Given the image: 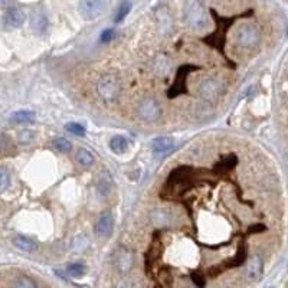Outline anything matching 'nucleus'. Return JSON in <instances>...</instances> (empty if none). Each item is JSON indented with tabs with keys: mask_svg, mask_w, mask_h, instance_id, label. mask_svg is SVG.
I'll use <instances>...</instances> for the list:
<instances>
[{
	"mask_svg": "<svg viewBox=\"0 0 288 288\" xmlns=\"http://www.w3.org/2000/svg\"><path fill=\"white\" fill-rule=\"evenodd\" d=\"M252 10H249L248 13H243V15H239V16H234V18H222L216 13L215 10H212V15L213 18L216 19V30L210 36H207L203 39V42H206L209 45H212L213 48H216L218 51H221L224 54V48H225L226 42V30L231 27V25L234 23V20H236L238 18H243V16H251Z\"/></svg>",
	"mask_w": 288,
	"mask_h": 288,
	"instance_id": "obj_1",
	"label": "nucleus"
},
{
	"mask_svg": "<svg viewBox=\"0 0 288 288\" xmlns=\"http://www.w3.org/2000/svg\"><path fill=\"white\" fill-rule=\"evenodd\" d=\"M185 20L192 29L203 30L209 23L206 6L200 0H188L185 6Z\"/></svg>",
	"mask_w": 288,
	"mask_h": 288,
	"instance_id": "obj_2",
	"label": "nucleus"
},
{
	"mask_svg": "<svg viewBox=\"0 0 288 288\" xmlns=\"http://www.w3.org/2000/svg\"><path fill=\"white\" fill-rule=\"evenodd\" d=\"M97 90H98L99 97H101V99L104 102L113 104V102L117 101L120 91H121V85H120V81H118V78L116 75L108 74V75H104L99 80Z\"/></svg>",
	"mask_w": 288,
	"mask_h": 288,
	"instance_id": "obj_3",
	"label": "nucleus"
},
{
	"mask_svg": "<svg viewBox=\"0 0 288 288\" xmlns=\"http://www.w3.org/2000/svg\"><path fill=\"white\" fill-rule=\"evenodd\" d=\"M236 44L241 48H255L261 41V33L254 25H242L236 30Z\"/></svg>",
	"mask_w": 288,
	"mask_h": 288,
	"instance_id": "obj_4",
	"label": "nucleus"
},
{
	"mask_svg": "<svg viewBox=\"0 0 288 288\" xmlns=\"http://www.w3.org/2000/svg\"><path fill=\"white\" fill-rule=\"evenodd\" d=\"M199 69V66H195V65H182L179 68V71L176 74V80L173 82V85L170 87V90L167 91V97L169 98H174L177 95H182V94H188V88H186V80L189 77V74L192 71H196Z\"/></svg>",
	"mask_w": 288,
	"mask_h": 288,
	"instance_id": "obj_5",
	"label": "nucleus"
},
{
	"mask_svg": "<svg viewBox=\"0 0 288 288\" xmlns=\"http://www.w3.org/2000/svg\"><path fill=\"white\" fill-rule=\"evenodd\" d=\"M107 9V0H81L78 12L85 20L98 19Z\"/></svg>",
	"mask_w": 288,
	"mask_h": 288,
	"instance_id": "obj_6",
	"label": "nucleus"
},
{
	"mask_svg": "<svg viewBox=\"0 0 288 288\" xmlns=\"http://www.w3.org/2000/svg\"><path fill=\"white\" fill-rule=\"evenodd\" d=\"M137 114L146 123H154L162 116V108L156 99L146 98L140 102L137 108Z\"/></svg>",
	"mask_w": 288,
	"mask_h": 288,
	"instance_id": "obj_7",
	"label": "nucleus"
},
{
	"mask_svg": "<svg viewBox=\"0 0 288 288\" xmlns=\"http://www.w3.org/2000/svg\"><path fill=\"white\" fill-rule=\"evenodd\" d=\"M245 260H246V246H245V243H241L234 258L232 260H226L221 265H215V267L209 268V275L210 277H216L218 274H222L225 270L234 268V267H239V265H242L243 262H245Z\"/></svg>",
	"mask_w": 288,
	"mask_h": 288,
	"instance_id": "obj_8",
	"label": "nucleus"
},
{
	"mask_svg": "<svg viewBox=\"0 0 288 288\" xmlns=\"http://www.w3.org/2000/svg\"><path fill=\"white\" fill-rule=\"evenodd\" d=\"M198 91L205 99H215L224 92V84L216 78H206L200 82Z\"/></svg>",
	"mask_w": 288,
	"mask_h": 288,
	"instance_id": "obj_9",
	"label": "nucleus"
},
{
	"mask_svg": "<svg viewBox=\"0 0 288 288\" xmlns=\"http://www.w3.org/2000/svg\"><path fill=\"white\" fill-rule=\"evenodd\" d=\"M114 229V218L110 210H104L95 224V234L98 236H110Z\"/></svg>",
	"mask_w": 288,
	"mask_h": 288,
	"instance_id": "obj_10",
	"label": "nucleus"
},
{
	"mask_svg": "<svg viewBox=\"0 0 288 288\" xmlns=\"http://www.w3.org/2000/svg\"><path fill=\"white\" fill-rule=\"evenodd\" d=\"M25 20H26V15L19 8H12L5 15V25L9 29H18L25 23Z\"/></svg>",
	"mask_w": 288,
	"mask_h": 288,
	"instance_id": "obj_11",
	"label": "nucleus"
},
{
	"mask_svg": "<svg viewBox=\"0 0 288 288\" xmlns=\"http://www.w3.org/2000/svg\"><path fill=\"white\" fill-rule=\"evenodd\" d=\"M30 27L38 35H44L48 29V19L41 10H33L30 16Z\"/></svg>",
	"mask_w": 288,
	"mask_h": 288,
	"instance_id": "obj_12",
	"label": "nucleus"
},
{
	"mask_svg": "<svg viewBox=\"0 0 288 288\" xmlns=\"http://www.w3.org/2000/svg\"><path fill=\"white\" fill-rule=\"evenodd\" d=\"M133 265V257L130 251H127L126 248H120L116 254V267L120 272H127L130 271Z\"/></svg>",
	"mask_w": 288,
	"mask_h": 288,
	"instance_id": "obj_13",
	"label": "nucleus"
},
{
	"mask_svg": "<svg viewBox=\"0 0 288 288\" xmlns=\"http://www.w3.org/2000/svg\"><path fill=\"white\" fill-rule=\"evenodd\" d=\"M174 146V140L171 137H157L152 143V149L156 154H166L170 152Z\"/></svg>",
	"mask_w": 288,
	"mask_h": 288,
	"instance_id": "obj_14",
	"label": "nucleus"
},
{
	"mask_svg": "<svg viewBox=\"0 0 288 288\" xmlns=\"http://www.w3.org/2000/svg\"><path fill=\"white\" fill-rule=\"evenodd\" d=\"M264 271V262H262L261 257L254 255L251 258V261L248 264V277L251 279H260Z\"/></svg>",
	"mask_w": 288,
	"mask_h": 288,
	"instance_id": "obj_15",
	"label": "nucleus"
},
{
	"mask_svg": "<svg viewBox=\"0 0 288 288\" xmlns=\"http://www.w3.org/2000/svg\"><path fill=\"white\" fill-rule=\"evenodd\" d=\"M114 188V183H113V177L108 174V173H102L98 182V193L101 196H108L111 193V190Z\"/></svg>",
	"mask_w": 288,
	"mask_h": 288,
	"instance_id": "obj_16",
	"label": "nucleus"
},
{
	"mask_svg": "<svg viewBox=\"0 0 288 288\" xmlns=\"http://www.w3.org/2000/svg\"><path fill=\"white\" fill-rule=\"evenodd\" d=\"M236 164H238V157L235 154H231V156H228L224 160H221V162L216 164L215 170L218 173H221V174H225L229 170H232Z\"/></svg>",
	"mask_w": 288,
	"mask_h": 288,
	"instance_id": "obj_17",
	"label": "nucleus"
},
{
	"mask_svg": "<svg viewBox=\"0 0 288 288\" xmlns=\"http://www.w3.org/2000/svg\"><path fill=\"white\" fill-rule=\"evenodd\" d=\"M13 245L23 252H33L36 249V243L27 236H16L13 239Z\"/></svg>",
	"mask_w": 288,
	"mask_h": 288,
	"instance_id": "obj_18",
	"label": "nucleus"
},
{
	"mask_svg": "<svg viewBox=\"0 0 288 288\" xmlns=\"http://www.w3.org/2000/svg\"><path fill=\"white\" fill-rule=\"evenodd\" d=\"M127 147H128L127 138L126 137H123V135H116V137H113L111 141H110V149L117 154L124 153L127 150Z\"/></svg>",
	"mask_w": 288,
	"mask_h": 288,
	"instance_id": "obj_19",
	"label": "nucleus"
},
{
	"mask_svg": "<svg viewBox=\"0 0 288 288\" xmlns=\"http://www.w3.org/2000/svg\"><path fill=\"white\" fill-rule=\"evenodd\" d=\"M35 120V113L30 110H19L12 114V121L15 123H30Z\"/></svg>",
	"mask_w": 288,
	"mask_h": 288,
	"instance_id": "obj_20",
	"label": "nucleus"
},
{
	"mask_svg": "<svg viewBox=\"0 0 288 288\" xmlns=\"http://www.w3.org/2000/svg\"><path fill=\"white\" fill-rule=\"evenodd\" d=\"M77 162L84 167H90L94 164V156L87 150V149H80L77 152Z\"/></svg>",
	"mask_w": 288,
	"mask_h": 288,
	"instance_id": "obj_21",
	"label": "nucleus"
},
{
	"mask_svg": "<svg viewBox=\"0 0 288 288\" xmlns=\"http://www.w3.org/2000/svg\"><path fill=\"white\" fill-rule=\"evenodd\" d=\"M12 288H38V287H36V282L33 279L29 278V277H25V275H22V277H18V278L12 282Z\"/></svg>",
	"mask_w": 288,
	"mask_h": 288,
	"instance_id": "obj_22",
	"label": "nucleus"
},
{
	"mask_svg": "<svg viewBox=\"0 0 288 288\" xmlns=\"http://www.w3.org/2000/svg\"><path fill=\"white\" fill-rule=\"evenodd\" d=\"M52 146H54V149H56V150L61 152V153H68V152H71L72 150L71 141L66 140V138H63V137L55 138L54 141H52Z\"/></svg>",
	"mask_w": 288,
	"mask_h": 288,
	"instance_id": "obj_23",
	"label": "nucleus"
},
{
	"mask_svg": "<svg viewBox=\"0 0 288 288\" xmlns=\"http://www.w3.org/2000/svg\"><path fill=\"white\" fill-rule=\"evenodd\" d=\"M130 10H131V3L130 2H123V5L120 6V9H118L117 15H116V23H120V22H123L126 16L130 13Z\"/></svg>",
	"mask_w": 288,
	"mask_h": 288,
	"instance_id": "obj_24",
	"label": "nucleus"
},
{
	"mask_svg": "<svg viewBox=\"0 0 288 288\" xmlns=\"http://www.w3.org/2000/svg\"><path fill=\"white\" fill-rule=\"evenodd\" d=\"M35 131L32 130H22L18 134V141L20 144H30L35 140Z\"/></svg>",
	"mask_w": 288,
	"mask_h": 288,
	"instance_id": "obj_25",
	"label": "nucleus"
},
{
	"mask_svg": "<svg viewBox=\"0 0 288 288\" xmlns=\"http://www.w3.org/2000/svg\"><path fill=\"white\" fill-rule=\"evenodd\" d=\"M10 186V176L6 169L0 167V193L6 192Z\"/></svg>",
	"mask_w": 288,
	"mask_h": 288,
	"instance_id": "obj_26",
	"label": "nucleus"
},
{
	"mask_svg": "<svg viewBox=\"0 0 288 288\" xmlns=\"http://www.w3.org/2000/svg\"><path fill=\"white\" fill-rule=\"evenodd\" d=\"M66 271H68V274L71 277L78 278V277H82L85 274V265H82V264H71V265H68Z\"/></svg>",
	"mask_w": 288,
	"mask_h": 288,
	"instance_id": "obj_27",
	"label": "nucleus"
},
{
	"mask_svg": "<svg viewBox=\"0 0 288 288\" xmlns=\"http://www.w3.org/2000/svg\"><path fill=\"white\" fill-rule=\"evenodd\" d=\"M190 277H192V281L195 282L196 287L205 288V285H206V278H205V275H203L200 271H192V272H190Z\"/></svg>",
	"mask_w": 288,
	"mask_h": 288,
	"instance_id": "obj_28",
	"label": "nucleus"
},
{
	"mask_svg": "<svg viewBox=\"0 0 288 288\" xmlns=\"http://www.w3.org/2000/svg\"><path fill=\"white\" fill-rule=\"evenodd\" d=\"M65 127L74 135H78V137H84L85 135V128L81 124H78V123H68Z\"/></svg>",
	"mask_w": 288,
	"mask_h": 288,
	"instance_id": "obj_29",
	"label": "nucleus"
},
{
	"mask_svg": "<svg viewBox=\"0 0 288 288\" xmlns=\"http://www.w3.org/2000/svg\"><path fill=\"white\" fill-rule=\"evenodd\" d=\"M113 36H114V30L113 29H105L102 33H101V42H110L111 39H113Z\"/></svg>",
	"mask_w": 288,
	"mask_h": 288,
	"instance_id": "obj_30",
	"label": "nucleus"
},
{
	"mask_svg": "<svg viewBox=\"0 0 288 288\" xmlns=\"http://www.w3.org/2000/svg\"><path fill=\"white\" fill-rule=\"evenodd\" d=\"M265 229H267V228H265L264 225L251 226V228H249V231H248V234H252V232H254V234H255V232H262V231H265Z\"/></svg>",
	"mask_w": 288,
	"mask_h": 288,
	"instance_id": "obj_31",
	"label": "nucleus"
},
{
	"mask_svg": "<svg viewBox=\"0 0 288 288\" xmlns=\"http://www.w3.org/2000/svg\"><path fill=\"white\" fill-rule=\"evenodd\" d=\"M8 2H9V0H0V8H6Z\"/></svg>",
	"mask_w": 288,
	"mask_h": 288,
	"instance_id": "obj_32",
	"label": "nucleus"
},
{
	"mask_svg": "<svg viewBox=\"0 0 288 288\" xmlns=\"http://www.w3.org/2000/svg\"><path fill=\"white\" fill-rule=\"evenodd\" d=\"M270 288H274V287H270Z\"/></svg>",
	"mask_w": 288,
	"mask_h": 288,
	"instance_id": "obj_33",
	"label": "nucleus"
}]
</instances>
